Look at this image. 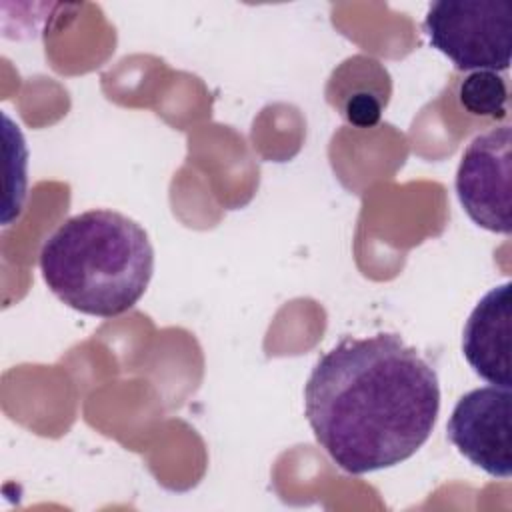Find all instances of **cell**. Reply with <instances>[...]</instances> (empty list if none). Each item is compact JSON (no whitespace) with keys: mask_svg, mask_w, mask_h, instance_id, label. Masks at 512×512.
<instances>
[{"mask_svg":"<svg viewBox=\"0 0 512 512\" xmlns=\"http://www.w3.org/2000/svg\"><path fill=\"white\" fill-rule=\"evenodd\" d=\"M512 128L508 124L478 134L456 170V196L468 218L496 234L512 232Z\"/></svg>","mask_w":512,"mask_h":512,"instance_id":"4","label":"cell"},{"mask_svg":"<svg viewBox=\"0 0 512 512\" xmlns=\"http://www.w3.org/2000/svg\"><path fill=\"white\" fill-rule=\"evenodd\" d=\"M424 34L458 70L504 72L512 54V6L504 0H438Z\"/></svg>","mask_w":512,"mask_h":512,"instance_id":"3","label":"cell"},{"mask_svg":"<svg viewBox=\"0 0 512 512\" xmlns=\"http://www.w3.org/2000/svg\"><path fill=\"white\" fill-rule=\"evenodd\" d=\"M40 272L66 306L112 318L144 296L154 272V248L132 218L106 208L64 220L40 248Z\"/></svg>","mask_w":512,"mask_h":512,"instance_id":"2","label":"cell"},{"mask_svg":"<svg viewBox=\"0 0 512 512\" xmlns=\"http://www.w3.org/2000/svg\"><path fill=\"white\" fill-rule=\"evenodd\" d=\"M510 282L488 290L464 326L462 352L472 370L488 384L508 388L512 348V300Z\"/></svg>","mask_w":512,"mask_h":512,"instance_id":"6","label":"cell"},{"mask_svg":"<svg viewBox=\"0 0 512 512\" xmlns=\"http://www.w3.org/2000/svg\"><path fill=\"white\" fill-rule=\"evenodd\" d=\"M304 412L348 474L392 468L422 448L440 412L436 370L400 336L342 338L314 364Z\"/></svg>","mask_w":512,"mask_h":512,"instance_id":"1","label":"cell"},{"mask_svg":"<svg viewBox=\"0 0 512 512\" xmlns=\"http://www.w3.org/2000/svg\"><path fill=\"white\" fill-rule=\"evenodd\" d=\"M458 100L462 108L474 116H488L494 120L508 116L506 82L500 74L490 70L468 74L458 86Z\"/></svg>","mask_w":512,"mask_h":512,"instance_id":"7","label":"cell"},{"mask_svg":"<svg viewBox=\"0 0 512 512\" xmlns=\"http://www.w3.org/2000/svg\"><path fill=\"white\" fill-rule=\"evenodd\" d=\"M510 408L508 388L482 386L456 402L446 426L450 442L464 458L502 480L512 474Z\"/></svg>","mask_w":512,"mask_h":512,"instance_id":"5","label":"cell"},{"mask_svg":"<svg viewBox=\"0 0 512 512\" xmlns=\"http://www.w3.org/2000/svg\"><path fill=\"white\" fill-rule=\"evenodd\" d=\"M382 108H384V102L376 94L368 90H360L346 98L342 114L356 128H372L380 122Z\"/></svg>","mask_w":512,"mask_h":512,"instance_id":"8","label":"cell"}]
</instances>
